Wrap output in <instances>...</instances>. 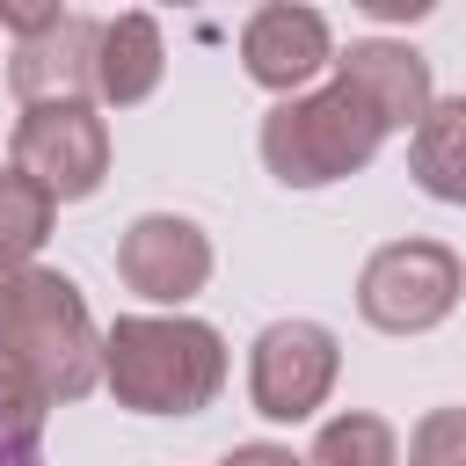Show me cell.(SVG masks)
Here are the masks:
<instances>
[{
	"label": "cell",
	"mask_w": 466,
	"mask_h": 466,
	"mask_svg": "<svg viewBox=\"0 0 466 466\" xmlns=\"http://www.w3.org/2000/svg\"><path fill=\"white\" fill-rule=\"evenodd\" d=\"M102 386L131 415H204L226 386V335L182 306L116 313L102 328Z\"/></svg>",
	"instance_id": "1"
},
{
	"label": "cell",
	"mask_w": 466,
	"mask_h": 466,
	"mask_svg": "<svg viewBox=\"0 0 466 466\" xmlns=\"http://www.w3.org/2000/svg\"><path fill=\"white\" fill-rule=\"evenodd\" d=\"M0 357L44 393V400H80L102 386V328L66 269L22 262L0 291Z\"/></svg>",
	"instance_id": "2"
},
{
	"label": "cell",
	"mask_w": 466,
	"mask_h": 466,
	"mask_svg": "<svg viewBox=\"0 0 466 466\" xmlns=\"http://www.w3.org/2000/svg\"><path fill=\"white\" fill-rule=\"evenodd\" d=\"M255 146H262V167H269L284 189H328V182H342V175H357V167L379 160L386 124H379L342 80H328V87L277 95V102L262 109Z\"/></svg>",
	"instance_id": "3"
},
{
	"label": "cell",
	"mask_w": 466,
	"mask_h": 466,
	"mask_svg": "<svg viewBox=\"0 0 466 466\" xmlns=\"http://www.w3.org/2000/svg\"><path fill=\"white\" fill-rule=\"evenodd\" d=\"M459 291H466V262L444 248V240H386L364 255L357 269V313L364 328L379 335H430L459 313Z\"/></svg>",
	"instance_id": "4"
},
{
	"label": "cell",
	"mask_w": 466,
	"mask_h": 466,
	"mask_svg": "<svg viewBox=\"0 0 466 466\" xmlns=\"http://www.w3.org/2000/svg\"><path fill=\"white\" fill-rule=\"evenodd\" d=\"M342 379V342L335 328L291 313V320H269L255 342H248V400L262 422H313L328 408Z\"/></svg>",
	"instance_id": "5"
},
{
	"label": "cell",
	"mask_w": 466,
	"mask_h": 466,
	"mask_svg": "<svg viewBox=\"0 0 466 466\" xmlns=\"http://www.w3.org/2000/svg\"><path fill=\"white\" fill-rule=\"evenodd\" d=\"M7 160L36 175L58 204H80L109 182V124L95 102H22Z\"/></svg>",
	"instance_id": "6"
},
{
	"label": "cell",
	"mask_w": 466,
	"mask_h": 466,
	"mask_svg": "<svg viewBox=\"0 0 466 466\" xmlns=\"http://www.w3.org/2000/svg\"><path fill=\"white\" fill-rule=\"evenodd\" d=\"M116 277L146 306H189L211 284V233L182 211H138L116 233Z\"/></svg>",
	"instance_id": "7"
},
{
	"label": "cell",
	"mask_w": 466,
	"mask_h": 466,
	"mask_svg": "<svg viewBox=\"0 0 466 466\" xmlns=\"http://www.w3.org/2000/svg\"><path fill=\"white\" fill-rule=\"evenodd\" d=\"M335 66V36H328V15L306 7V0H262L248 22H240V73L269 95H299L313 87L320 73Z\"/></svg>",
	"instance_id": "8"
},
{
	"label": "cell",
	"mask_w": 466,
	"mask_h": 466,
	"mask_svg": "<svg viewBox=\"0 0 466 466\" xmlns=\"http://www.w3.org/2000/svg\"><path fill=\"white\" fill-rule=\"evenodd\" d=\"M386 131H415V116L437 102V80H430V58L400 36H357L350 51H335L328 66Z\"/></svg>",
	"instance_id": "9"
},
{
	"label": "cell",
	"mask_w": 466,
	"mask_h": 466,
	"mask_svg": "<svg viewBox=\"0 0 466 466\" xmlns=\"http://www.w3.org/2000/svg\"><path fill=\"white\" fill-rule=\"evenodd\" d=\"M7 87H15V102H95V22L58 15L51 29L15 36Z\"/></svg>",
	"instance_id": "10"
},
{
	"label": "cell",
	"mask_w": 466,
	"mask_h": 466,
	"mask_svg": "<svg viewBox=\"0 0 466 466\" xmlns=\"http://www.w3.org/2000/svg\"><path fill=\"white\" fill-rule=\"evenodd\" d=\"M167 80V36L146 7H124L109 22H95V102L109 109H138L153 102Z\"/></svg>",
	"instance_id": "11"
},
{
	"label": "cell",
	"mask_w": 466,
	"mask_h": 466,
	"mask_svg": "<svg viewBox=\"0 0 466 466\" xmlns=\"http://www.w3.org/2000/svg\"><path fill=\"white\" fill-rule=\"evenodd\" d=\"M408 175L430 204H466V95H437L408 131Z\"/></svg>",
	"instance_id": "12"
},
{
	"label": "cell",
	"mask_w": 466,
	"mask_h": 466,
	"mask_svg": "<svg viewBox=\"0 0 466 466\" xmlns=\"http://www.w3.org/2000/svg\"><path fill=\"white\" fill-rule=\"evenodd\" d=\"M51 218H58V197L7 160V167H0V262H7V269L36 262V248L51 240Z\"/></svg>",
	"instance_id": "13"
},
{
	"label": "cell",
	"mask_w": 466,
	"mask_h": 466,
	"mask_svg": "<svg viewBox=\"0 0 466 466\" xmlns=\"http://www.w3.org/2000/svg\"><path fill=\"white\" fill-rule=\"evenodd\" d=\"M306 466H400V430L371 408H342L313 430Z\"/></svg>",
	"instance_id": "14"
},
{
	"label": "cell",
	"mask_w": 466,
	"mask_h": 466,
	"mask_svg": "<svg viewBox=\"0 0 466 466\" xmlns=\"http://www.w3.org/2000/svg\"><path fill=\"white\" fill-rule=\"evenodd\" d=\"M44 393L0 357V466H22L29 451H36V437H44Z\"/></svg>",
	"instance_id": "15"
},
{
	"label": "cell",
	"mask_w": 466,
	"mask_h": 466,
	"mask_svg": "<svg viewBox=\"0 0 466 466\" xmlns=\"http://www.w3.org/2000/svg\"><path fill=\"white\" fill-rule=\"evenodd\" d=\"M400 466H466V408H430L408 430V459Z\"/></svg>",
	"instance_id": "16"
},
{
	"label": "cell",
	"mask_w": 466,
	"mask_h": 466,
	"mask_svg": "<svg viewBox=\"0 0 466 466\" xmlns=\"http://www.w3.org/2000/svg\"><path fill=\"white\" fill-rule=\"evenodd\" d=\"M66 15V0H0V29L7 36H36V29H51Z\"/></svg>",
	"instance_id": "17"
},
{
	"label": "cell",
	"mask_w": 466,
	"mask_h": 466,
	"mask_svg": "<svg viewBox=\"0 0 466 466\" xmlns=\"http://www.w3.org/2000/svg\"><path fill=\"white\" fill-rule=\"evenodd\" d=\"M357 15H371V22H393V29H408V22H422V15H437V0H350Z\"/></svg>",
	"instance_id": "18"
},
{
	"label": "cell",
	"mask_w": 466,
	"mask_h": 466,
	"mask_svg": "<svg viewBox=\"0 0 466 466\" xmlns=\"http://www.w3.org/2000/svg\"><path fill=\"white\" fill-rule=\"evenodd\" d=\"M218 466H306V459H299L291 444H233Z\"/></svg>",
	"instance_id": "19"
},
{
	"label": "cell",
	"mask_w": 466,
	"mask_h": 466,
	"mask_svg": "<svg viewBox=\"0 0 466 466\" xmlns=\"http://www.w3.org/2000/svg\"><path fill=\"white\" fill-rule=\"evenodd\" d=\"M7 277H15V269H7V262H0V291H7Z\"/></svg>",
	"instance_id": "20"
},
{
	"label": "cell",
	"mask_w": 466,
	"mask_h": 466,
	"mask_svg": "<svg viewBox=\"0 0 466 466\" xmlns=\"http://www.w3.org/2000/svg\"><path fill=\"white\" fill-rule=\"evenodd\" d=\"M167 7H197V0H167Z\"/></svg>",
	"instance_id": "21"
}]
</instances>
